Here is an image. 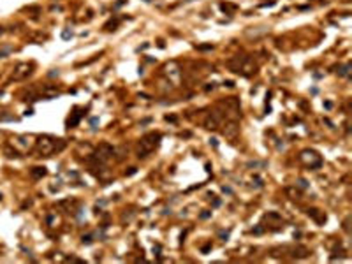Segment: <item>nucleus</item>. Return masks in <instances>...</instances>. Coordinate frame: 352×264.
Returning <instances> with one entry per match:
<instances>
[{
  "mask_svg": "<svg viewBox=\"0 0 352 264\" xmlns=\"http://www.w3.org/2000/svg\"><path fill=\"white\" fill-rule=\"evenodd\" d=\"M158 139H160V134H155V132L146 134L139 143V151H137L139 157H146L152 150H155V146L158 145Z\"/></svg>",
  "mask_w": 352,
  "mask_h": 264,
  "instance_id": "f257e3e1",
  "label": "nucleus"
},
{
  "mask_svg": "<svg viewBox=\"0 0 352 264\" xmlns=\"http://www.w3.org/2000/svg\"><path fill=\"white\" fill-rule=\"evenodd\" d=\"M57 141L58 139H55V137H49V136H44V137H41L39 141H37V146H35V151L39 153V155H51L55 150H60L57 148Z\"/></svg>",
  "mask_w": 352,
  "mask_h": 264,
  "instance_id": "f03ea898",
  "label": "nucleus"
},
{
  "mask_svg": "<svg viewBox=\"0 0 352 264\" xmlns=\"http://www.w3.org/2000/svg\"><path fill=\"white\" fill-rule=\"evenodd\" d=\"M30 72H32V65H28V63H20V65L14 69L13 77H14V79H23V77H27Z\"/></svg>",
  "mask_w": 352,
  "mask_h": 264,
  "instance_id": "7ed1b4c3",
  "label": "nucleus"
},
{
  "mask_svg": "<svg viewBox=\"0 0 352 264\" xmlns=\"http://www.w3.org/2000/svg\"><path fill=\"white\" fill-rule=\"evenodd\" d=\"M109 155H113V148L108 146V145H102V146L97 150V159L99 160H106Z\"/></svg>",
  "mask_w": 352,
  "mask_h": 264,
  "instance_id": "20e7f679",
  "label": "nucleus"
},
{
  "mask_svg": "<svg viewBox=\"0 0 352 264\" xmlns=\"http://www.w3.org/2000/svg\"><path fill=\"white\" fill-rule=\"evenodd\" d=\"M44 174H46L44 167H35V171H32V176L34 178H39V176H44Z\"/></svg>",
  "mask_w": 352,
  "mask_h": 264,
  "instance_id": "39448f33",
  "label": "nucleus"
},
{
  "mask_svg": "<svg viewBox=\"0 0 352 264\" xmlns=\"http://www.w3.org/2000/svg\"><path fill=\"white\" fill-rule=\"evenodd\" d=\"M62 37H63V39H69V37H71V32H67V30H65V32L62 34Z\"/></svg>",
  "mask_w": 352,
  "mask_h": 264,
  "instance_id": "423d86ee",
  "label": "nucleus"
}]
</instances>
